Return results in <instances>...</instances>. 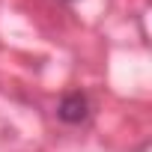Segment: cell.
I'll return each mask as SVG.
<instances>
[{"mask_svg":"<svg viewBox=\"0 0 152 152\" xmlns=\"http://www.w3.org/2000/svg\"><path fill=\"white\" fill-rule=\"evenodd\" d=\"M60 116L66 119V122H81L84 116H87V99L84 96H69V99H63V104H60Z\"/></svg>","mask_w":152,"mask_h":152,"instance_id":"1","label":"cell"}]
</instances>
